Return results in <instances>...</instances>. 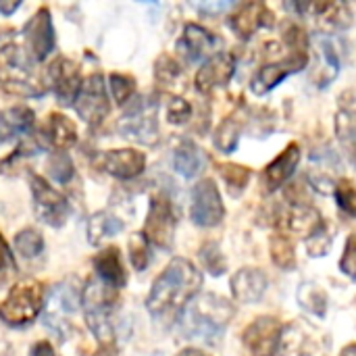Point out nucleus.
Returning <instances> with one entry per match:
<instances>
[{
  "label": "nucleus",
  "mask_w": 356,
  "mask_h": 356,
  "mask_svg": "<svg viewBox=\"0 0 356 356\" xmlns=\"http://www.w3.org/2000/svg\"><path fill=\"white\" fill-rule=\"evenodd\" d=\"M202 288L200 271L186 259H173L154 280L146 307L159 321L177 319Z\"/></svg>",
  "instance_id": "f257e3e1"
},
{
  "label": "nucleus",
  "mask_w": 356,
  "mask_h": 356,
  "mask_svg": "<svg viewBox=\"0 0 356 356\" xmlns=\"http://www.w3.org/2000/svg\"><path fill=\"white\" fill-rule=\"evenodd\" d=\"M234 315L236 307L227 298L217 294H202L186 307L179 319V327L186 338L215 342L223 336Z\"/></svg>",
  "instance_id": "f03ea898"
},
{
  "label": "nucleus",
  "mask_w": 356,
  "mask_h": 356,
  "mask_svg": "<svg viewBox=\"0 0 356 356\" xmlns=\"http://www.w3.org/2000/svg\"><path fill=\"white\" fill-rule=\"evenodd\" d=\"M33 142V111L13 106L0 113V163H10L19 156L38 152Z\"/></svg>",
  "instance_id": "7ed1b4c3"
},
{
  "label": "nucleus",
  "mask_w": 356,
  "mask_h": 356,
  "mask_svg": "<svg viewBox=\"0 0 356 356\" xmlns=\"http://www.w3.org/2000/svg\"><path fill=\"white\" fill-rule=\"evenodd\" d=\"M0 86L17 96H42L44 83L21 46L0 48Z\"/></svg>",
  "instance_id": "20e7f679"
},
{
  "label": "nucleus",
  "mask_w": 356,
  "mask_h": 356,
  "mask_svg": "<svg viewBox=\"0 0 356 356\" xmlns=\"http://www.w3.org/2000/svg\"><path fill=\"white\" fill-rule=\"evenodd\" d=\"M115 300H117L115 290L104 284L88 282L81 292V307H83L86 321L102 344H111L113 340L111 315L115 309Z\"/></svg>",
  "instance_id": "39448f33"
},
{
  "label": "nucleus",
  "mask_w": 356,
  "mask_h": 356,
  "mask_svg": "<svg viewBox=\"0 0 356 356\" xmlns=\"http://www.w3.org/2000/svg\"><path fill=\"white\" fill-rule=\"evenodd\" d=\"M44 286L38 282L17 284L0 305V319L13 327H23L31 323L42 311Z\"/></svg>",
  "instance_id": "423d86ee"
},
{
  "label": "nucleus",
  "mask_w": 356,
  "mask_h": 356,
  "mask_svg": "<svg viewBox=\"0 0 356 356\" xmlns=\"http://www.w3.org/2000/svg\"><path fill=\"white\" fill-rule=\"evenodd\" d=\"M159 104L150 98H138V102L119 121L121 136L140 144H154L159 140Z\"/></svg>",
  "instance_id": "0eeeda50"
},
{
  "label": "nucleus",
  "mask_w": 356,
  "mask_h": 356,
  "mask_svg": "<svg viewBox=\"0 0 356 356\" xmlns=\"http://www.w3.org/2000/svg\"><path fill=\"white\" fill-rule=\"evenodd\" d=\"M190 217L200 227H217L225 217V207L219 188L213 179H202L192 190Z\"/></svg>",
  "instance_id": "6e6552de"
},
{
  "label": "nucleus",
  "mask_w": 356,
  "mask_h": 356,
  "mask_svg": "<svg viewBox=\"0 0 356 356\" xmlns=\"http://www.w3.org/2000/svg\"><path fill=\"white\" fill-rule=\"evenodd\" d=\"M173 236H175V213L171 200L159 194L150 200V209L144 225V238L159 248H171Z\"/></svg>",
  "instance_id": "1a4fd4ad"
},
{
  "label": "nucleus",
  "mask_w": 356,
  "mask_h": 356,
  "mask_svg": "<svg viewBox=\"0 0 356 356\" xmlns=\"http://www.w3.org/2000/svg\"><path fill=\"white\" fill-rule=\"evenodd\" d=\"M284 336V327L275 317H259L254 319L242 334V342L252 356H275L280 350V342Z\"/></svg>",
  "instance_id": "9d476101"
},
{
  "label": "nucleus",
  "mask_w": 356,
  "mask_h": 356,
  "mask_svg": "<svg viewBox=\"0 0 356 356\" xmlns=\"http://www.w3.org/2000/svg\"><path fill=\"white\" fill-rule=\"evenodd\" d=\"M29 181H31L33 209H35L38 217L52 227H60L67 221V213H69L67 198L38 175H31Z\"/></svg>",
  "instance_id": "9b49d317"
},
{
  "label": "nucleus",
  "mask_w": 356,
  "mask_h": 356,
  "mask_svg": "<svg viewBox=\"0 0 356 356\" xmlns=\"http://www.w3.org/2000/svg\"><path fill=\"white\" fill-rule=\"evenodd\" d=\"M309 63V56L307 52H290V56L282 58V60H275V63H267L263 65L254 77H252V92L257 96H263L267 92H271L273 88H277L288 75H294L298 71H302Z\"/></svg>",
  "instance_id": "f8f14e48"
},
{
  "label": "nucleus",
  "mask_w": 356,
  "mask_h": 356,
  "mask_svg": "<svg viewBox=\"0 0 356 356\" xmlns=\"http://www.w3.org/2000/svg\"><path fill=\"white\" fill-rule=\"evenodd\" d=\"M75 108L81 115V119L90 125L102 123V119L108 115V98H106V88H104V79L100 73H92L81 83Z\"/></svg>",
  "instance_id": "ddd939ff"
},
{
  "label": "nucleus",
  "mask_w": 356,
  "mask_h": 356,
  "mask_svg": "<svg viewBox=\"0 0 356 356\" xmlns=\"http://www.w3.org/2000/svg\"><path fill=\"white\" fill-rule=\"evenodd\" d=\"M221 46H223V40L219 35H215L213 31H209L196 23L186 25L179 42H177V50L188 63H196V60H202L207 56L211 58V56L219 54L217 50Z\"/></svg>",
  "instance_id": "4468645a"
},
{
  "label": "nucleus",
  "mask_w": 356,
  "mask_h": 356,
  "mask_svg": "<svg viewBox=\"0 0 356 356\" xmlns=\"http://www.w3.org/2000/svg\"><path fill=\"white\" fill-rule=\"evenodd\" d=\"M27 48L35 60H44L54 48V29L48 8H40L23 29Z\"/></svg>",
  "instance_id": "2eb2a0df"
},
{
  "label": "nucleus",
  "mask_w": 356,
  "mask_h": 356,
  "mask_svg": "<svg viewBox=\"0 0 356 356\" xmlns=\"http://www.w3.org/2000/svg\"><path fill=\"white\" fill-rule=\"evenodd\" d=\"M273 23H275V15L263 2H246L229 17V27L240 40H248L259 29L271 27Z\"/></svg>",
  "instance_id": "dca6fc26"
},
{
  "label": "nucleus",
  "mask_w": 356,
  "mask_h": 356,
  "mask_svg": "<svg viewBox=\"0 0 356 356\" xmlns=\"http://www.w3.org/2000/svg\"><path fill=\"white\" fill-rule=\"evenodd\" d=\"M236 71V58L229 52H219L211 56L196 73V90L211 94L217 88H225Z\"/></svg>",
  "instance_id": "f3484780"
},
{
  "label": "nucleus",
  "mask_w": 356,
  "mask_h": 356,
  "mask_svg": "<svg viewBox=\"0 0 356 356\" xmlns=\"http://www.w3.org/2000/svg\"><path fill=\"white\" fill-rule=\"evenodd\" d=\"M48 73H50L52 88L63 104H71L73 100H77L81 90V71L77 63L69 58H58L50 65Z\"/></svg>",
  "instance_id": "a211bd4d"
},
{
  "label": "nucleus",
  "mask_w": 356,
  "mask_h": 356,
  "mask_svg": "<svg viewBox=\"0 0 356 356\" xmlns=\"http://www.w3.org/2000/svg\"><path fill=\"white\" fill-rule=\"evenodd\" d=\"M100 167L119 179H134L144 171L146 156L140 150H131V148L108 150L100 156Z\"/></svg>",
  "instance_id": "6ab92c4d"
},
{
  "label": "nucleus",
  "mask_w": 356,
  "mask_h": 356,
  "mask_svg": "<svg viewBox=\"0 0 356 356\" xmlns=\"http://www.w3.org/2000/svg\"><path fill=\"white\" fill-rule=\"evenodd\" d=\"M77 294L71 286H60L52 292L46 309V323L58 332H67L71 315L77 311Z\"/></svg>",
  "instance_id": "aec40b11"
},
{
  "label": "nucleus",
  "mask_w": 356,
  "mask_h": 356,
  "mask_svg": "<svg viewBox=\"0 0 356 356\" xmlns=\"http://www.w3.org/2000/svg\"><path fill=\"white\" fill-rule=\"evenodd\" d=\"M232 294L236 300L240 302H259L263 298V294L267 292V275L261 271V269H252V267H246V269H240L234 277H232Z\"/></svg>",
  "instance_id": "412c9836"
},
{
  "label": "nucleus",
  "mask_w": 356,
  "mask_h": 356,
  "mask_svg": "<svg viewBox=\"0 0 356 356\" xmlns=\"http://www.w3.org/2000/svg\"><path fill=\"white\" fill-rule=\"evenodd\" d=\"M298 163H300V148H298V144L286 146V150L275 161H271L265 167V173H263L265 188L269 192H275L277 188H282L294 175Z\"/></svg>",
  "instance_id": "4be33fe9"
},
{
  "label": "nucleus",
  "mask_w": 356,
  "mask_h": 356,
  "mask_svg": "<svg viewBox=\"0 0 356 356\" xmlns=\"http://www.w3.org/2000/svg\"><path fill=\"white\" fill-rule=\"evenodd\" d=\"M286 227L292 234H296L298 238L311 240L321 229H325L327 223L323 221V217H321V213L317 209H313L309 204H296L286 215Z\"/></svg>",
  "instance_id": "5701e85b"
},
{
  "label": "nucleus",
  "mask_w": 356,
  "mask_h": 356,
  "mask_svg": "<svg viewBox=\"0 0 356 356\" xmlns=\"http://www.w3.org/2000/svg\"><path fill=\"white\" fill-rule=\"evenodd\" d=\"M94 265H96V273L98 277L102 280L104 286L108 288H121L125 286V269H123V263H121V254L117 248H104L96 254L94 259Z\"/></svg>",
  "instance_id": "b1692460"
},
{
  "label": "nucleus",
  "mask_w": 356,
  "mask_h": 356,
  "mask_svg": "<svg viewBox=\"0 0 356 356\" xmlns=\"http://www.w3.org/2000/svg\"><path fill=\"white\" fill-rule=\"evenodd\" d=\"M173 165H175V171L186 177V179H192L196 177L204 165H207V156L204 152L190 140H184L177 148H175V154H173Z\"/></svg>",
  "instance_id": "393cba45"
},
{
  "label": "nucleus",
  "mask_w": 356,
  "mask_h": 356,
  "mask_svg": "<svg viewBox=\"0 0 356 356\" xmlns=\"http://www.w3.org/2000/svg\"><path fill=\"white\" fill-rule=\"evenodd\" d=\"M317 54H319V71H323V75H321V79L317 81V86H319V88H325V86H330V81H334L336 75L340 73L342 60H340V54L336 52L334 42H332L330 38H323V35L317 38Z\"/></svg>",
  "instance_id": "a878e982"
},
{
  "label": "nucleus",
  "mask_w": 356,
  "mask_h": 356,
  "mask_svg": "<svg viewBox=\"0 0 356 356\" xmlns=\"http://www.w3.org/2000/svg\"><path fill=\"white\" fill-rule=\"evenodd\" d=\"M46 129H48L50 144L54 148H58V150H65V148H69V146H73L77 142V129H75L73 121L67 119L65 115H58V113L50 115Z\"/></svg>",
  "instance_id": "bb28decb"
},
{
  "label": "nucleus",
  "mask_w": 356,
  "mask_h": 356,
  "mask_svg": "<svg viewBox=\"0 0 356 356\" xmlns=\"http://www.w3.org/2000/svg\"><path fill=\"white\" fill-rule=\"evenodd\" d=\"M154 77L161 83V88H165V90H171V92L184 90V71L167 54H163L156 60V65H154Z\"/></svg>",
  "instance_id": "cd10ccee"
},
{
  "label": "nucleus",
  "mask_w": 356,
  "mask_h": 356,
  "mask_svg": "<svg viewBox=\"0 0 356 356\" xmlns=\"http://www.w3.org/2000/svg\"><path fill=\"white\" fill-rule=\"evenodd\" d=\"M123 229V221L113 217V215H106V213H98L90 219V242L92 244H98L102 242L104 238H111L115 234H119Z\"/></svg>",
  "instance_id": "c85d7f7f"
},
{
  "label": "nucleus",
  "mask_w": 356,
  "mask_h": 356,
  "mask_svg": "<svg viewBox=\"0 0 356 356\" xmlns=\"http://www.w3.org/2000/svg\"><path fill=\"white\" fill-rule=\"evenodd\" d=\"M271 259L280 269H294L296 267V252L294 244L286 234H277L271 238Z\"/></svg>",
  "instance_id": "c756f323"
},
{
  "label": "nucleus",
  "mask_w": 356,
  "mask_h": 356,
  "mask_svg": "<svg viewBox=\"0 0 356 356\" xmlns=\"http://www.w3.org/2000/svg\"><path fill=\"white\" fill-rule=\"evenodd\" d=\"M213 140H215V146H217L221 152H225V154L234 152V150L238 148V142H240V123H238L234 117L223 119V121L219 123V127H217Z\"/></svg>",
  "instance_id": "7c9ffc66"
},
{
  "label": "nucleus",
  "mask_w": 356,
  "mask_h": 356,
  "mask_svg": "<svg viewBox=\"0 0 356 356\" xmlns=\"http://www.w3.org/2000/svg\"><path fill=\"white\" fill-rule=\"evenodd\" d=\"M298 300H300V305H302L309 313H313V315H317V317H323V315H325L327 296H325V292H323L321 288H317L315 284H302L300 290H298Z\"/></svg>",
  "instance_id": "2f4dec72"
},
{
  "label": "nucleus",
  "mask_w": 356,
  "mask_h": 356,
  "mask_svg": "<svg viewBox=\"0 0 356 356\" xmlns=\"http://www.w3.org/2000/svg\"><path fill=\"white\" fill-rule=\"evenodd\" d=\"M219 173L223 177V181L227 184V190L232 194H240L248 181H250V169L244 167V165H234V163H225V165H219Z\"/></svg>",
  "instance_id": "473e14b6"
},
{
  "label": "nucleus",
  "mask_w": 356,
  "mask_h": 356,
  "mask_svg": "<svg viewBox=\"0 0 356 356\" xmlns=\"http://www.w3.org/2000/svg\"><path fill=\"white\" fill-rule=\"evenodd\" d=\"M336 131L344 150L356 161V115H348L340 111L336 119Z\"/></svg>",
  "instance_id": "72a5a7b5"
},
{
  "label": "nucleus",
  "mask_w": 356,
  "mask_h": 356,
  "mask_svg": "<svg viewBox=\"0 0 356 356\" xmlns=\"http://www.w3.org/2000/svg\"><path fill=\"white\" fill-rule=\"evenodd\" d=\"M15 250L23 259H33L44 250V238L35 229H23L15 238Z\"/></svg>",
  "instance_id": "f704fd0d"
},
{
  "label": "nucleus",
  "mask_w": 356,
  "mask_h": 356,
  "mask_svg": "<svg viewBox=\"0 0 356 356\" xmlns=\"http://www.w3.org/2000/svg\"><path fill=\"white\" fill-rule=\"evenodd\" d=\"M48 175L58 181V184H65L73 177V163L69 159V154L65 150H58L54 154H50L48 159Z\"/></svg>",
  "instance_id": "c9c22d12"
},
{
  "label": "nucleus",
  "mask_w": 356,
  "mask_h": 356,
  "mask_svg": "<svg viewBox=\"0 0 356 356\" xmlns=\"http://www.w3.org/2000/svg\"><path fill=\"white\" fill-rule=\"evenodd\" d=\"M200 261H202V265L207 267V271L211 273V275H215V277H219V275H223L225 273V257H223V252L219 250V244H215V242H207L202 248H200Z\"/></svg>",
  "instance_id": "e433bc0d"
},
{
  "label": "nucleus",
  "mask_w": 356,
  "mask_h": 356,
  "mask_svg": "<svg viewBox=\"0 0 356 356\" xmlns=\"http://www.w3.org/2000/svg\"><path fill=\"white\" fill-rule=\"evenodd\" d=\"M336 202L340 211L356 217V186L350 179H340L336 184Z\"/></svg>",
  "instance_id": "4c0bfd02"
},
{
  "label": "nucleus",
  "mask_w": 356,
  "mask_h": 356,
  "mask_svg": "<svg viewBox=\"0 0 356 356\" xmlns=\"http://www.w3.org/2000/svg\"><path fill=\"white\" fill-rule=\"evenodd\" d=\"M111 90H113V96L119 104H125L134 92H136V81L134 77L129 75H121V73H113L111 75Z\"/></svg>",
  "instance_id": "58836bf2"
},
{
  "label": "nucleus",
  "mask_w": 356,
  "mask_h": 356,
  "mask_svg": "<svg viewBox=\"0 0 356 356\" xmlns=\"http://www.w3.org/2000/svg\"><path fill=\"white\" fill-rule=\"evenodd\" d=\"M129 259H131V265L138 271L146 269V265L150 261V252H148V240L144 236L131 238V242H129Z\"/></svg>",
  "instance_id": "ea45409f"
},
{
  "label": "nucleus",
  "mask_w": 356,
  "mask_h": 356,
  "mask_svg": "<svg viewBox=\"0 0 356 356\" xmlns=\"http://www.w3.org/2000/svg\"><path fill=\"white\" fill-rule=\"evenodd\" d=\"M190 117H192V106L184 98L175 96V98L169 100V104H167V119L171 123L181 125V123L190 121Z\"/></svg>",
  "instance_id": "a19ab883"
},
{
  "label": "nucleus",
  "mask_w": 356,
  "mask_h": 356,
  "mask_svg": "<svg viewBox=\"0 0 356 356\" xmlns=\"http://www.w3.org/2000/svg\"><path fill=\"white\" fill-rule=\"evenodd\" d=\"M340 269L348 275L356 280V234L348 238L346 242V248H344V254H342V261H340Z\"/></svg>",
  "instance_id": "79ce46f5"
},
{
  "label": "nucleus",
  "mask_w": 356,
  "mask_h": 356,
  "mask_svg": "<svg viewBox=\"0 0 356 356\" xmlns=\"http://www.w3.org/2000/svg\"><path fill=\"white\" fill-rule=\"evenodd\" d=\"M232 6H234V2H200V4H196V8L200 13L211 15V17H217L219 13H225Z\"/></svg>",
  "instance_id": "37998d69"
},
{
  "label": "nucleus",
  "mask_w": 356,
  "mask_h": 356,
  "mask_svg": "<svg viewBox=\"0 0 356 356\" xmlns=\"http://www.w3.org/2000/svg\"><path fill=\"white\" fill-rule=\"evenodd\" d=\"M340 108L342 113H348V115H356V90H346L342 96H340Z\"/></svg>",
  "instance_id": "c03bdc74"
},
{
  "label": "nucleus",
  "mask_w": 356,
  "mask_h": 356,
  "mask_svg": "<svg viewBox=\"0 0 356 356\" xmlns=\"http://www.w3.org/2000/svg\"><path fill=\"white\" fill-rule=\"evenodd\" d=\"M31 356H54V350H52V346H50L48 342H38V344L33 346Z\"/></svg>",
  "instance_id": "a18cd8bd"
},
{
  "label": "nucleus",
  "mask_w": 356,
  "mask_h": 356,
  "mask_svg": "<svg viewBox=\"0 0 356 356\" xmlns=\"http://www.w3.org/2000/svg\"><path fill=\"white\" fill-rule=\"evenodd\" d=\"M10 263V250L4 242V238L0 236V269H4Z\"/></svg>",
  "instance_id": "49530a36"
},
{
  "label": "nucleus",
  "mask_w": 356,
  "mask_h": 356,
  "mask_svg": "<svg viewBox=\"0 0 356 356\" xmlns=\"http://www.w3.org/2000/svg\"><path fill=\"white\" fill-rule=\"evenodd\" d=\"M19 6H21V2H0V13H2V15H10V13H15Z\"/></svg>",
  "instance_id": "de8ad7c7"
},
{
  "label": "nucleus",
  "mask_w": 356,
  "mask_h": 356,
  "mask_svg": "<svg viewBox=\"0 0 356 356\" xmlns=\"http://www.w3.org/2000/svg\"><path fill=\"white\" fill-rule=\"evenodd\" d=\"M94 356H117V350L113 348V344H102L100 350H96Z\"/></svg>",
  "instance_id": "09e8293b"
},
{
  "label": "nucleus",
  "mask_w": 356,
  "mask_h": 356,
  "mask_svg": "<svg viewBox=\"0 0 356 356\" xmlns=\"http://www.w3.org/2000/svg\"><path fill=\"white\" fill-rule=\"evenodd\" d=\"M177 356H209L204 350H198V348H186V350H181Z\"/></svg>",
  "instance_id": "8fccbe9b"
},
{
  "label": "nucleus",
  "mask_w": 356,
  "mask_h": 356,
  "mask_svg": "<svg viewBox=\"0 0 356 356\" xmlns=\"http://www.w3.org/2000/svg\"><path fill=\"white\" fill-rule=\"evenodd\" d=\"M340 356H356V344H350V346H346L344 350H342V355Z\"/></svg>",
  "instance_id": "3c124183"
}]
</instances>
